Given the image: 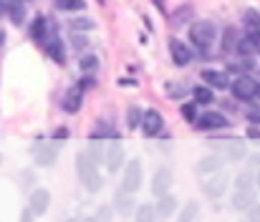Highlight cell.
Instances as JSON below:
<instances>
[{"label": "cell", "mask_w": 260, "mask_h": 222, "mask_svg": "<svg viewBox=\"0 0 260 222\" xmlns=\"http://www.w3.org/2000/svg\"><path fill=\"white\" fill-rule=\"evenodd\" d=\"M76 169H79V179H81V184L86 187V192H91V195H93V192H99V189H101L104 179H101V174H99L96 164L88 159L84 151L76 156Z\"/></svg>", "instance_id": "6da1fadb"}, {"label": "cell", "mask_w": 260, "mask_h": 222, "mask_svg": "<svg viewBox=\"0 0 260 222\" xmlns=\"http://www.w3.org/2000/svg\"><path fill=\"white\" fill-rule=\"evenodd\" d=\"M215 38H217V28H215L212 20H197V23L189 25V41H192L197 48L207 51V48L215 43Z\"/></svg>", "instance_id": "7a4b0ae2"}, {"label": "cell", "mask_w": 260, "mask_h": 222, "mask_svg": "<svg viewBox=\"0 0 260 222\" xmlns=\"http://www.w3.org/2000/svg\"><path fill=\"white\" fill-rule=\"evenodd\" d=\"M142 187V162L139 159H132L126 162L124 167V179H121V189L126 195H137Z\"/></svg>", "instance_id": "3957f363"}, {"label": "cell", "mask_w": 260, "mask_h": 222, "mask_svg": "<svg viewBox=\"0 0 260 222\" xmlns=\"http://www.w3.org/2000/svg\"><path fill=\"white\" fill-rule=\"evenodd\" d=\"M41 43L46 46V51H48V56H51V58H56L58 64H63V61H66V51H63V43H61V36H58L56 23H48V30H46V36H43V41H41Z\"/></svg>", "instance_id": "277c9868"}, {"label": "cell", "mask_w": 260, "mask_h": 222, "mask_svg": "<svg viewBox=\"0 0 260 222\" xmlns=\"http://www.w3.org/2000/svg\"><path fill=\"white\" fill-rule=\"evenodd\" d=\"M228 184H230L228 172H217V174H212V179H207V182L202 184V192H205V197L217 200V197H222V195L228 192Z\"/></svg>", "instance_id": "5b68a950"}, {"label": "cell", "mask_w": 260, "mask_h": 222, "mask_svg": "<svg viewBox=\"0 0 260 222\" xmlns=\"http://www.w3.org/2000/svg\"><path fill=\"white\" fill-rule=\"evenodd\" d=\"M174 182V174L170 167H159L157 172H154V179H152V192H154V197L159 200V197H165V195H170V187H172Z\"/></svg>", "instance_id": "8992f818"}, {"label": "cell", "mask_w": 260, "mask_h": 222, "mask_svg": "<svg viewBox=\"0 0 260 222\" xmlns=\"http://www.w3.org/2000/svg\"><path fill=\"white\" fill-rule=\"evenodd\" d=\"M124 154H126V151H124L119 139L109 142V147L104 151V164H106V169H109V172H119L121 164H124Z\"/></svg>", "instance_id": "52a82bcc"}, {"label": "cell", "mask_w": 260, "mask_h": 222, "mask_svg": "<svg viewBox=\"0 0 260 222\" xmlns=\"http://www.w3.org/2000/svg\"><path fill=\"white\" fill-rule=\"evenodd\" d=\"M255 78H250V76H240V78H235L233 83H230V91H233V96L235 99H240V101H250L253 96H255Z\"/></svg>", "instance_id": "ba28073f"}, {"label": "cell", "mask_w": 260, "mask_h": 222, "mask_svg": "<svg viewBox=\"0 0 260 222\" xmlns=\"http://www.w3.org/2000/svg\"><path fill=\"white\" fill-rule=\"evenodd\" d=\"M139 126L144 129V137H159V134H162V129H165L162 114H159V111H154V109L144 111V114H142V124H139Z\"/></svg>", "instance_id": "9c48e42d"}, {"label": "cell", "mask_w": 260, "mask_h": 222, "mask_svg": "<svg viewBox=\"0 0 260 222\" xmlns=\"http://www.w3.org/2000/svg\"><path fill=\"white\" fill-rule=\"evenodd\" d=\"M58 151L61 147L56 144V142H43V144H38L36 147V164L38 167H53V162L58 159Z\"/></svg>", "instance_id": "30bf717a"}, {"label": "cell", "mask_w": 260, "mask_h": 222, "mask_svg": "<svg viewBox=\"0 0 260 222\" xmlns=\"http://www.w3.org/2000/svg\"><path fill=\"white\" fill-rule=\"evenodd\" d=\"M222 164H225V159H222V156H217V154H207V156H202V159L197 162L194 172H197L200 177L217 174V172H222Z\"/></svg>", "instance_id": "8fae6325"}, {"label": "cell", "mask_w": 260, "mask_h": 222, "mask_svg": "<svg viewBox=\"0 0 260 222\" xmlns=\"http://www.w3.org/2000/svg\"><path fill=\"white\" fill-rule=\"evenodd\" d=\"M48 207H51V192H48V189H33V192H30V205H28V210H30L33 215H46Z\"/></svg>", "instance_id": "7c38bea8"}, {"label": "cell", "mask_w": 260, "mask_h": 222, "mask_svg": "<svg viewBox=\"0 0 260 222\" xmlns=\"http://www.w3.org/2000/svg\"><path fill=\"white\" fill-rule=\"evenodd\" d=\"M81 101H84V91H79V86H71V88L63 93V99H61V109H63L66 114H79Z\"/></svg>", "instance_id": "4fadbf2b"}, {"label": "cell", "mask_w": 260, "mask_h": 222, "mask_svg": "<svg viewBox=\"0 0 260 222\" xmlns=\"http://www.w3.org/2000/svg\"><path fill=\"white\" fill-rule=\"evenodd\" d=\"M243 25L248 28V38L260 48V13L258 10H245L243 13Z\"/></svg>", "instance_id": "5bb4252c"}, {"label": "cell", "mask_w": 260, "mask_h": 222, "mask_svg": "<svg viewBox=\"0 0 260 222\" xmlns=\"http://www.w3.org/2000/svg\"><path fill=\"white\" fill-rule=\"evenodd\" d=\"M170 53H172V61L177 66H187L192 61V51L179 38H170Z\"/></svg>", "instance_id": "9a60e30c"}, {"label": "cell", "mask_w": 260, "mask_h": 222, "mask_svg": "<svg viewBox=\"0 0 260 222\" xmlns=\"http://www.w3.org/2000/svg\"><path fill=\"white\" fill-rule=\"evenodd\" d=\"M194 124H197L200 129H225L230 121H228L220 111H207V114H202Z\"/></svg>", "instance_id": "2e32d148"}, {"label": "cell", "mask_w": 260, "mask_h": 222, "mask_svg": "<svg viewBox=\"0 0 260 222\" xmlns=\"http://www.w3.org/2000/svg\"><path fill=\"white\" fill-rule=\"evenodd\" d=\"M255 205V189H235L233 195V207L238 212H248Z\"/></svg>", "instance_id": "e0dca14e"}, {"label": "cell", "mask_w": 260, "mask_h": 222, "mask_svg": "<svg viewBox=\"0 0 260 222\" xmlns=\"http://www.w3.org/2000/svg\"><path fill=\"white\" fill-rule=\"evenodd\" d=\"M114 212H119V215H132L134 212V195H126L124 189H119L116 195H114Z\"/></svg>", "instance_id": "ac0fdd59"}, {"label": "cell", "mask_w": 260, "mask_h": 222, "mask_svg": "<svg viewBox=\"0 0 260 222\" xmlns=\"http://www.w3.org/2000/svg\"><path fill=\"white\" fill-rule=\"evenodd\" d=\"M101 137H106V139H116V126L109 121V119H99L96 121V126H93V134H91V139H101Z\"/></svg>", "instance_id": "d6986e66"}, {"label": "cell", "mask_w": 260, "mask_h": 222, "mask_svg": "<svg viewBox=\"0 0 260 222\" xmlns=\"http://www.w3.org/2000/svg\"><path fill=\"white\" fill-rule=\"evenodd\" d=\"M202 78H205L212 88H230V78L225 76V71H212V69H207V71H202Z\"/></svg>", "instance_id": "ffe728a7"}, {"label": "cell", "mask_w": 260, "mask_h": 222, "mask_svg": "<svg viewBox=\"0 0 260 222\" xmlns=\"http://www.w3.org/2000/svg\"><path fill=\"white\" fill-rule=\"evenodd\" d=\"M174 210H177V200H174L172 195H165V197H159V202H157V207H154L157 217H162V220L172 217Z\"/></svg>", "instance_id": "44dd1931"}, {"label": "cell", "mask_w": 260, "mask_h": 222, "mask_svg": "<svg viewBox=\"0 0 260 222\" xmlns=\"http://www.w3.org/2000/svg\"><path fill=\"white\" fill-rule=\"evenodd\" d=\"M245 142L243 139H230L228 142V159L230 162H243L245 159Z\"/></svg>", "instance_id": "7402d4cb"}, {"label": "cell", "mask_w": 260, "mask_h": 222, "mask_svg": "<svg viewBox=\"0 0 260 222\" xmlns=\"http://www.w3.org/2000/svg\"><path fill=\"white\" fill-rule=\"evenodd\" d=\"M104 151H106V147L101 144V139H88V149L84 154H86L93 164H99V162H104Z\"/></svg>", "instance_id": "603a6c76"}, {"label": "cell", "mask_w": 260, "mask_h": 222, "mask_svg": "<svg viewBox=\"0 0 260 222\" xmlns=\"http://www.w3.org/2000/svg\"><path fill=\"white\" fill-rule=\"evenodd\" d=\"M69 28H71L74 36H86L88 30H93V20L91 18H74L69 23Z\"/></svg>", "instance_id": "cb8c5ba5"}, {"label": "cell", "mask_w": 260, "mask_h": 222, "mask_svg": "<svg viewBox=\"0 0 260 222\" xmlns=\"http://www.w3.org/2000/svg\"><path fill=\"white\" fill-rule=\"evenodd\" d=\"M8 15H10V20L15 25H23V20H25V5L23 3H8Z\"/></svg>", "instance_id": "d4e9b609"}, {"label": "cell", "mask_w": 260, "mask_h": 222, "mask_svg": "<svg viewBox=\"0 0 260 222\" xmlns=\"http://www.w3.org/2000/svg\"><path fill=\"white\" fill-rule=\"evenodd\" d=\"M134 220L137 222H157V212L152 205H139L137 212H134Z\"/></svg>", "instance_id": "484cf974"}, {"label": "cell", "mask_w": 260, "mask_h": 222, "mask_svg": "<svg viewBox=\"0 0 260 222\" xmlns=\"http://www.w3.org/2000/svg\"><path fill=\"white\" fill-rule=\"evenodd\" d=\"M192 15H194V8H192V5H182V8H177L172 13V23L174 25H184Z\"/></svg>", "instance_id": "4316f807"}, {"label": "cell", "mask_w": 260, "mask_h": 222, "mask_svg": "<svg viewBox=\"0 0 260 222\" xmlns=\"http://www.w3.org/2000/svg\"><path fill=\"white\" fill-rule=\"evenodd\" d=\"M46 30H48V20L43 18V15H38L36 18V23L30 25V38H36L38 43L43 41V36H46Z\"/></svg>", "instance_id": "83f0119b"}, {"label": "cell", "mask_w": 260, "mask_h": 222, "mask_svg": "<svg viewBox=\"0 0 260 222\" xmlns=\"http://www.w3.org/2000/svg\"><path fill=\"white\" fill-rule=\"evenodd\" d=\"M192 93H194V104H212L215 101V93L207 86H194Z\"/></svg>", "instance_id": "f1b7e54d"}, {"label": "cell", "mask_w": 260, "mask_h": 222, "mask_svg": "<svg viewBox=\"0 0 260 222\" xmlns=\"http://www.w3.org/2000/svg\"><path fill=\"white\" fill-rule=\"evenodd\" d=\"M79 66H81V71L86 76H93V71L99 69V58H96L93 53H84L81 61H79Z\"/></svg>", "instance_id": "f546056e"}, {"label": "cell", "mask_w": 260, "mask_h": 222, "mask_svg": "<svg viewBox=\"0 0 260 222\" xmlns=\"http://www.w3.org/2000/svg\"><path fill=\"white\" fill-rule=\"evenodd\" d=\"M165 88H167V96H170V99H184V96L189 93L187 86H184L182 81H170Z\"/></svg>", "instance_id": "4dcf8cb0"}, {"label": "cell", "mask_w": 260, "mask_h": 222, "mask_svg": "<svg viewBox=\"0 0 260 222\" xmlns=\"http://www.w3.org/2000/svg\"><path fill=\"white\" fill-rule=\"evenodd\" d=\"M142 114H144V111H142L139 106H129V109H126V126H129V129H137V126L142 124Z\"/></svg>", "instance_id": "1f68e13d"}, {"label": "cell", "mask_w": 260, "mask_h": 222, "mask_svg": "<svg viewBox=\"0 0 260 222\" xmlns=\"http://www.w3.org/2000/svg\"><path fill=\"white\" fill-rule=\"evenodd\" d=\"M197 212H200V205H197L194 200H189V202L184 205L182 215H179V222H192L194 217H197Z\"/></svg>", "instance_id": "d6a6232c"}, {"label": "cell", "mask_w": 260, "mask_h": 222, "mask_svg": "<svg viewBox=\"0 0 260 222\" xmlns=\"http://www.w3.org/2000/svg\"><path fill=\"white\" fill-rule=\"evenodd\" d=\"M53 8H56V10H66V13H71V10H84L86 3H81V0H61V3H53Z\"/></svg>", "instance_id": "836d02e7"}, {"label": "cell", "mask_w": 260, "mask_h": 222, "mask_svg": "<svg viewBox=\"0 0 260 222\" xmlns=\"http://www.w3.org/2000/svg\"><path fill=\"white\" fill-rule=\"evenodd\" d=\"M238 43H240V38H238L235 28H228V30H225V38H222V48H225V51H235Z\"/></svg>", "instance_id": "e575fe53"}, {"label": "cell", "mask_w": 260, "mask_h": 222, "mask_svg": "<svg viewBox=\"0 0 260 222\" xmlns=\"http://www.w3.org/2000/svg\"><path fill=\"white\" fill-rule=\"evenodd\" d=\"M235 189H253V172H240L235 177Z\"/></svg>", "instance_id": "d590c367"}, {"label": "cell", "mask_w": 260, "mask_h": 222, "mask_svg": "<svg viewBox=\"0 0 260 222\" xmlns=\"http://www.w3.org/2000/svg\"><path fill=\"white\" fill-rule=\"evenodd\" d=\"M71 43H74V51H76L79 56H84V51L88 48L86 36H74V33H71Z\"/></svg>", "instance_id": "8d00e7d4"}, {"label": "cell", "mask_w": 260, "mask_h": 222, "mask_svg": "<svg viewBox=\"0 0 260 222\" xmlns=\"http://www.w3.org/2000/svg\"><path fill=\"white\" fill-rule=\"evenodd\" d=\"M111 217H114L111 207H109V205H101L99 212H96V222H111Z\"/></svg>", "instance_id": "74e56055"}, {"label": "cell", "mask_w": 260, "mask_h": 222, "mask_svg": "<svg viewBox=\"0 0 260 222\" xmlns=\"http://www.w3.org/2000/svg\"><path fill=\"white\" fill-rule=\"evenodd\" d=\"M182 116L194 124V121H197V109H194V104H184V106H182Z\"/></svg>", "instance_id": "f35d334b"}, {"label": "cell", "mask_w": 260, "mask_h": 222, "mask_svg": "<svg viewBox=\"0 0 260 222\" xmlns=\"http://www.w3.org/2000/svg\"><path fill=\"white\" fill-rule=\"evenodd\" d=\"M33 182H36V174H33L30 169H23V174H20V184L28 189V187H33Z\"/></svg>", "instance_id": "ab89813d"}, {"label": "cell", "mask_w": 260, "mask_h": 222, "mask_svg": "<svg viewBox=\"0 0 260 222\" xmlns=\"http://www.w3.org/2000/svg\"><path fill=\"white\" fill-rule=\"evenodd\" d=\"M76 86H79V91H84V88H91V86H96V78H93V76H86V74H84V78H81V81H79Z\"/></svg>", "instance_id": "60d3db41"}, {"label": "cell", "mask_w": 260, "mask_h": 222, "mask_svg": "<svg viewBox=\"0 0 260 222\" xmlns=\"http://www.w3.org/2000/svg\"><path fill=\"white\" fill-rule=\"evenodd\" d=\"M245 114H248V119L253 121V126H255V124H260V106H250Z\"/></svg>", "instance_id": "b9f144b4"}, {"label": "cell", "mask_w": 260, "mask_h": 222, "mask_svg": "<svg viewBox=\"0 0 260 222\" xmlns=\"http://www.w3.org/2000/svg\"><path fill=\"white\" fill-rule=\"evenodd\" d=\"M248 222H260V205H253L248 210Z\"/></svg>", "instance_id": "7bdbcfd3"}, {"label": "cell", "mask_w": 260, "mask_h": 222, "mask_svg": "<svg viewBox=\"0 0 260 222\" xmlns=\"http://www.w3.org/2000/svg\"><path fill=\"white\" fill-rule=\"evenodd\" d=\"M20 222H33V212H30L28 207H25V210L20 212Z\"/></svg>", "instance_id": "ee69618b"}, {"label": "cell", "mask_w": 260, "mask_h": 222, "mask_svg": "<svg viewBox=\"0 0 260 222\" xmlns=\"http://www.w3.org/2000/svg\"><path fill=\"white\" fill-rule=\"evenodd\" d=\"M53 137H56V139H66V137H69V129H66V126H61V129H58Z\"/></svg>", "instance_id": "f6af8a7d"}, {"label": "cell", "mask_w": 260, "mask_h": 222, "mask_svg": "<svg viewBox=\"0 0 260 222\" xmlns=\"http://www.w3.org/2000/svg\"><path fill=\"white\" fill-rule=\"evenodd\" d=\"M248 137H250V139H260V129L250 126V129H248Z\"/></svg>", "instance_id": "bcb514c9"}, {"label": "cell", "mask_w": 260, "mask_h": 222, "mask_svg": "<svg viewBox=\"0 0 260 222\" xmlns=\"http://www.w3.org/2000/svg\"><path fill=\"white\" fill-rule=\"evenodd\" d=\"M255 167H260V154L250 156V169H255ZM250 169H248V172H250Z\"/></svg>", "instance_id": "7dc6e473"}, {"label": "cell", "mask_w": 260, "mask_h": 222, "mask_svg": "<svg viewBox=\"0 0 260 222\" xmlns=\"http://www.w3.org/2000/svg\"><path fill=\"white\" fill-rule=\"evenodd\" d=\"M253 184L260 189V167H258V172H253Z\"/></svg>", "instance_id": "c3c4849f"}, {"label": "cell", "mask_w": 260, "mask_h": 222, "mask_svg": "<svg viewBox=\"0 0 260 222\" xmlns=\"http://www.w3.org/2000/svg\"><path fill=\"white\" fill-rule=\"evenodd\" d=\"M3 10H8V3H0V15H3Z\"/></svg>", "instance_id": "681fc988"}, {"label": "cell", "mask_w": 260, "mask_h": 222, "mask_svg": "<svg viewBox=\"0 0 260 222\" xmlns=\"http://www.w3.org/2000/svg\"><path fill=\"white\" fill-rule=\"evenodd\" d=\"M81 222H96V217H84Z\"/></svg>", "instance_id": "f907efd6"}, {"label": "cell", "mask_w": 260, "mask_h": 222, "mask_svg": "<svg viewBox=\"0 0 260 222\" xmlns=\"http://www.w3.org/2000/svg\"><path fill=\"white\" fill-rule=\"evenodd\" d=\"M3 41H5V33H3V30H0V46H3Z\"/></svg>", "instance_id": "816d5d0a"}, {"label": "cell", "mask_w": 260, "mask_h": 222, "mask_svg": "<svg viewBox=\"0 0 260 222\" xmlns=\"http://www.w3.org/2000/svg\"><path fill=\"white\" fill-rule=\"evenodd\" d=\"M255 96H260V83H258V86H255Z\"/></svg>", "instance_id": "f5cc1de1"}, {"label": "cell", "mask_w": 260, "mask_h": 222, "mask_svg": "<svg viewBox=\"0 0 260 222\" xmlns=\"http://www.w3.org/2000/svg\"><path fill=\"white\" fill-rule=\"evenodd\" d=\"M69 222H81V220H76V217H74V220H69Z\"/></svg>", "instance_id": "db71d44e"}, {"label": "cell", "mask_w": 260, "mask_h": 222, "mask_svg": "<svg viewBox=\"0 0 260 222\" xmlns=\"http://www.w3.org/2000/svg\"><path fill=\"white\" fill-rule=\"evenodd\" d=\"M0 164H3V154H0Z\"/></svg>", "instance_id": "11a10c76"}]
</instances>
